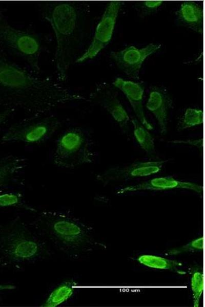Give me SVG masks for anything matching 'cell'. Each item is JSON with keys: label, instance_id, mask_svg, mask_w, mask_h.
Segmentation results:
<instances>
[{"label": "cell", "instance_id": "obj_1", "mask_svg": "<svg viewBox=\"0 0 205 307\" xmlns=\"http://www.w3.org/2000/svg\"><path fill=\"white\" fill-rule=\"evenodd\" d=\"M85 99L53 80L33 75L0 51V105L38 115Z\"/></svg>", "mask_w": 205, "mask_h": 307}, {"label": "cell", "instance_id": "obj_2", "mask_svg": "<svg viewBox=\"0 0 205 307\" xmlns=\"http://www.w3.org/2000/svg\"><path fill=\"white\" fill-rule=\"evenodd\" d=\"M39 7L42 17L54 33V63L58 79L65 81L83 40L85 10L78 3L70 1L44 2Z\"/></svg>", "mask_w": 205, "mask_h": 307}, {"label": "cell", "instance_id": "obj_3", "mask_svg": "<svg viewBox=\"0 0 205 307\" xmlns=\"http://www.w3.org/2000/svg\"><path fill=\"white\" fill-rule=\"evenodd\" d=\"M35 226L61 250L68 253H78L90 242L88 227L68 213L43 212L35 222Z\"/></svg>", "mask_w": 205, "mask_h": 307}, {"label": "cell", "instance_id": "obj_4", "mask_svg": "<svg viewBox=\"0 0 205 307\" xmlns=\"http://www.w3.org/2000/svg\"><path fill=\"white\" fill-rule=\"evenodd\" d=\"M0 252L12 263L34 260L49 252L45 244L19 218L14 220L0 235Z\"/></svg>", "mask_w": 205, "mask_h": 307}, {"label": "cell", "instance_id": "obj_5", "mask_svg": "<svg viewBox=\"0 0 205 307\" xmlns=\"http://www.w3.org/2000/svg\"><path fill=\"white\" fill-rule=\"evenodd\" d=\"M0 6V47L25 60L33 73L40 72L42 45L39 36L32 32L18 29L8 21Z\"/></svg>", "mask_w": 205, "mask_h": 307}, {"label": "cell", "instance_id": "obj_6", "mask_svg": "<svg viewBox=\"0 0 205 307\" xmlns=\"http://www.w3.org/2000/svg\"><path fill=\"white\" fill-rule=\"evenodd\" d=\"M90 141L85 131L78 127L65 131L58 138L53 161L60 168L74 169L93 162Z\"/></svg>", "mask_w": 205, "mask_h": 307}, {"label": "cell", "instance_id": "obj_7", "mask_svg": "<svg viewBox=\"0 0 205 307\" xmlns=\"http://www.w3.org/2000/svg\"><path fill=\"white\" fill-rule=\"evenodd\" d=\"M61 126L54 115H33L12 124L2 135V143L23 142L37 144L49 140Z\"/></svg>", "mask_w": 205, "mask_h": 307}, {"label": "cell", "instance_id": "obj_8", "mask_svg": "<svg viewBox=\"0 0 205 307\" xmlns=\"http://www.w3.org/2000/svg\"><path fill=\"white\" fill-rule=\"evenodd\" d=\"M121 1H111L107 6L97 24L93 39L85 52L75 60L77 63L92 59L111 41L118 12L124 4Z\"/></svg>", "mask_w": 205, "mask_h": 307}, {"label": "cell", "instance_id": "obj_9", "mask_svg": "<svg viewBox=\"0 0 205 307\" xmlns=\"http://www.w3.org/2000/svg\"><path fill=\"white\" fill-rule=\"evenodd\" d=\"M165 160L139 161L122 167H110L96 176V180L104 185L112 182L148 177L161 171Z\"/></svg>", "mask_w": 205, "mask_h": 307}, {"label": "cell", "instance_id": "obj_10", "mask_svg": "<svg viewBox=\"0 0 205 307\" xmlns=\"http://www.w3.org/2000/svg\"><path fill=\"white\" fill-rule=\"evenodd\" d=\"M89 100L108 112L125 134L129 132L130 117L119 101L116 92L108 83L98 85L90 94Z\"/></svg>", "mask_w": 205, "mask_h": 307}, {"label": "cell", "instance_id": "obj_11", "mask_svg": "<svg viewBox=\"0 0 205 307\" xmlns=\"http://www.w3.org/2000/svg\"><path fill=\"white\" fill-rule=\"evenodd\" d=\"M160 47V44L153 43L141 49L131 46L120 51H112L110 56L118 67L128 76L138 80L143 62Z\"/></svg>", "mask_w": 205, "mask_h": 307}, {"label": "cell", "instance_id": "obj_12", "mask_svg": "<svg viewBox=\"0 0 205 307\" xmlns=\"http://www.w3.org/2000/svg\"><path fill=\"white\" fill-rule=\"evenodd\" d=\"M176 189L190 190L199 194H201L203 191L202 186L197 183L178 180L172 176H163L128 186L120 189L117 193L121 194L138 191H165Z\"/></svg>", "mask_w": 205, "mask_h": 307}, {"label": "cell", "instance_id": "obj_13", "mask_svg": "<svg viewBox=\"0 0 205 307\" xmlns=\"http://www.w3.org/2000/svg\"><path fill=\"white\" fill-rule=\"evenodd\" d=\"M172 106V100L167 91L155 86L151 89L146 107L154 116L161 135L167 133L169 113Z\"/></svg>", "mask_w": 205, "mask_h": 307}, {"label": "cell", "instance_id": "obj_14", "mask_svg": "<svg viewBox=\"0 0 205 307\" xmlns=\"http://www.w3.org/2000/svg\"><path fill=\"white\" fill-rule=\"evenodd\" d=\"M112 84L125 95L139 122L149 130L153 129V126L146 118L144 110L142 99L145 87L143 84L121 78H116Z\"/></svg>", "mask_w": 205, "mask_h": 307}, {"label": "cell", "instance_id": "obj_15", "mask_svg": "<svg viewBox=\"0 0 205 307\" xmlns=\"http://www.w3.org/2000/svg\"><path fill=\"white\" fill-rule=\"evenodd\" d=\"M177 21L181 25L197 33L202 34L203 30V9L193 1H185L176 12Z\"/></svg>", "mask_w": 205, "mask_h": 307}, {"label": "cell", "instance_id": "obj_16", "mask_svg": "<svg viewBox=\"0 0 205 307\" xmlns=\"http://www.w3.org/2000/svg\"><path fill=\"white\" fill-rule=\"evenodd\" d=\"M25 166V160L18 156L0 157V188L8 186Z\"/></svg>", "mask_w": 205, "mask_h": 307}, {"label": "cell", "instance_id": "obj_17", "mask_svg": "<svg viewBox=\"0 0 205 307\" xmlns=\"http://www.w3.org/2000/svg\"><path fill=\"white\" fill-rule=\"evenodd\" d=\"M76 285L73 280L65 281L52 291L42 306L55 307L66 301L73 295Z\"/></svg>", "mask_w": 205, "mask_h": 307}, {"label": "cell", "instance_id": "obj_18", "mask_svg": "<svg viewBox=\"0 0 205 307\" xmlns=\"http://www.w3.org/2000/svg\"><path fill=\"white\" fill-rule=\"evenodd\" d=\"M133 128V134L140 147L148 155L155 153V143L152 135L136 118L131 120Z\"/></svg>", "mask_w": 205, "mask_h": 307}, {"label": "cell", "instance_id": "obj_19", "mask_svg": "<svg viewBox=\"0 0 205 307\" xmlns=\"http://www.w3.org/2000/svg\"><path fill=\"white\" fill-rule=\"evenodd\" d=\"M137 260L145 266L158 269L176 270L182 265L181 263L177 260L152 255H141Z\"/></svg>", "mask_w": 205, "mask_h": 307}, {"label": "cell", "instance_id": "obj_20", "mask_svg": "<svg viewBox=\"0 0 205 307\" xmlns=\"http://www.w3.org/2000/svg\"><path fill=\"white\" fill-rule=\"evenodd\" d=\"M203 124V111L196 108H188L179 121L177 129L182 131Z\"/></svg>", "mask_w": 205, "mask_h": 307}, {"label": "cell", "instance_id": "obj_21", "mask_svg": "<svg viewBox=\"0 0 205 307\" xmlns=\"http://www.w3.org/2000/svg\"><path fill=\"white\" fill-rule=\"evenodd\" d=\"M191 289L193 306L198 307L204 289V278L202 273L198 271L194 272L191 278Z\"/></svg>", "mask_w": 205, "mask_h": 307}, {"label": "cell", "instance_id": "obj_22", "mask_svg": "<svg viewBox=\"0 0 205 307\" xmlns=\"http://www.w3.org/2000/svg\"><path fill=\"white\" fill-rule=\"evenodd\" d=\"M161 1H144L135 4V8L141 17H146L154 13L163 4Z\"/></svg>", "mask_w": 205, "mask_h": 307}, {"label": "cell", "instance_id": "obj_23", "mask_svg": "<svg viewBox=\"0 0 205 307\" xmlns=\"http://www.w3.org/2000/svg\"><path fill=\"white\" fill-rule=\"evenodd\" d=\"M203 248V238H196L181 247L169 250L168 254L171 255H178L184 252L202 250Z\"/></svg>", "mask_w": 205, "mask_h": 307}, {"label": "cell", "instance_id": "obj_24", "mask_svg": "<svg viewBox=\"0 0 205 307\" xmlns=\"http://www.w3.org/2000/svg\"><path fill=\"white\" fill-rule=\"evenodd\" d=\"M23 195L19 192H9L0 194V207H15L22 204Z\"/></svg>", "mask_w": 205, "mask_h": 307}, {"label": "cell", "instance_id": "obj_25", "mask_svg": "<svg viewBox=\"0 0 205 307\" xmlns=\"http://www.w3.org/2000/svg\"><path fill=\"white\" fill-rule=\"evenodd\" d=\"M173 143L175 144H185L190 145L197 147L199 149H202L203 140L202 138H199L195 140H174L172 141Z\"/></svg>", "mask_w": 205, "mask_h": 307}, {"label": "cell", "instance_id": "obj_26", "mask_svg": "<svg viewBox=\"0 0 205 307\" xmlns=\"http://www.w3.org/2000/svg\"><path fill=\"white\" fill-rule=\"evenodd\" d=\"M15 111L13 108L8 107L0 112V127L8 121Z\"/></svg>", "mask_w": 205, "mask_h": 307}, {"label": "cell", "instance_id": "obj_27", "mask_svg": "<svg viewBox=\"0 0 205 307\" xmlns=\"http://www.w3.org/2000/svg\"><path fill=\"white\" fill-rule=\"evenodd\" d=\"M15 286L12 284H0V291L6 290H13L15 289Z\"/></svg>", "mask_w": 205, "mask_h": 307}, {"label": "cell", "instance_id": "obj_28", "mask_svg": "<svg viewBox=\"0 0 205 307\" xmlns=\"http://www.w3.org/2000/svg\"><path fill=\"white\" fill-rule=\"evenodd\" d=\"M1 259H0V262H1Z\"/></svg>", "mask_w": 205, "mask_h": 307}]
</instances>
